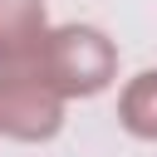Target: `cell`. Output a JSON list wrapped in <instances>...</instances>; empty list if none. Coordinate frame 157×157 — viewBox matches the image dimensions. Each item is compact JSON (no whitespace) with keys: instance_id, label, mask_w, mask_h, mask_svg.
<instances>
[{"instance_id":"1","label":"cell","mask_w":157,"mask_h":157,"mask_svg":"<svg viewBox=\"0 0 157 157\" xmlns=\"http://www.w3.org/2000/svg\"><path fill=\"white\" fill-rule=\"evenodd\" d=\"M108 78V44L93 29H64L49 39V83L64 93H93Z\"/></svg>"},{"instance_id":"3","label":"cell","mask_w":157,"mask_h":157,"mask_svg":"<svg viewBox=\"0 0 157 157\" xmlns=\"http://www.w3.org/2000/svg\"><path fill=\"white\" fill-rule=\"evenodd\" d=\"M123 118H128L132 132L157 137V74H142V78L128 88V98H123Z\"/></svg>"},{"instance_id":"2","label":"cell","mask_w":157,"mask_h":157,"mask_svg":"<svg viewBox=\"0 0 157 157\" xmlns=\"http://www.w3.org/2000/svg\"><path fill=\"white\" fill-rule=\"evenodd\" d=\"M39 25L44 15L34 0H0V59L15 64L29 49V39H39Z\"/></svg>"}]
</instances>
